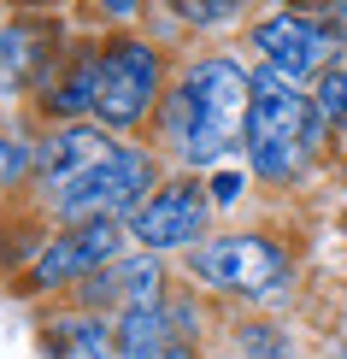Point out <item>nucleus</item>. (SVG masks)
Segmentation results:
<instances>
[{"mask_svg":"<svg viewBox=\"0 0 347 359\" xmlns=\"http://www.w3.org/2000/svg\"><path fill=\"white\" fill-rule=\"evenodd\" d=\"M154 189H159L154 154H147V147L118 142L107 159L83 165L77 177L48 183V201H53V212L65 218V224H88V218H130Z\"/></svg>","mask_w":347,"mask_h":359,"instance_id":"1","label":"nucleus"},{"mask_svg":"<svg viewBox=\"0 0 347 359\" xmlns=\"http://www.w3.org/2000/svg\"><path fill=\"white\" fill-rule=\"evenodd\" d=\"M165 100V59L154 41L142 36H112L100 48V95H95V118L100 130H135L154 118V107Z\"/></svg>","mask_w":347,"mask_h":359,"instance_id":"2","label":"nucleus"},{"mask_svg":"<svg viewBox=\"0 0 347 359\" xmlns=\"http://www.w3.org/2000/svg\"><path fill=\"white\" fill-rule=\"evenodd\" d=\"M189 277H200L206 289H224V294L271 301L289 283V253L271 242V236H253V230L206 236L200 248H189Z\"/></svg>","mask_w":347,"mask_h":359,"instance_id":"3","label":"nucleus"},{"mask_svg":"<svg viewBox=\"0 0 347 359\" xmlns=\"http://www.w3.org/2000/svg\"><path fill=\"white\" fill-rule=\"evenodd\" d=\"M247 41L265 65H277L294 88H312L329 65H341V29L324 18H306L300 6H277L259 24H247Z\"/></svg>","mask_w":347,"mask_h":359,"instance_id":"4","label":"nucleus"},{"mask_svg":"<svg viewBox=\"0 0 347 359\" xmlns=\"http://www.w3.org/2000/svg\"><path fill=\"white\" fill-rule=\"evenodd\" d=\"M212 212H218V206H212V194H206V183H194V177H171V183H159L124 218V230H130V242L147 248V253H189V248L206 242Z\"/></svg>","mask_w":347,"mask_h":359,"instance_id":"5","label":"nucleus"},{"mask_svg":"<svg viewBox=\"0 0 347 359\" xmlns=\"http://www.w3.org/2000/svg\"><path fill=\"white\" fill-rule=\"evenodd\" d=\"M124 218H88V224H71L65 236H53L48 248L36 253L29 265V283L36 289H65V283H83L95 277L100 265H112L124 253Z\"/></svg>","mask_w":347,"mask_h":359,"instance_id":"6","label":"nucleus"},{"mask_svg":"<svg viewBox=\"0 0 347 359\" xmlns=\"http://www.w3.org/2000/svg\"><path fill=\"white\" fill-rule=\"evenodd\" d=\"M77 301L83 312H100V306H147V301H165V271H159V259L154 253H118L112 265H100L95 277H83L77 283Z\"/></svg>","mask_w":347,"mask_h":359,"instance_id":"7","label":"nucleus"},{"mask_svg":"<svg viewBox=\"0 0 347 359\" xmlns=\"http://www.w3.org/2000/svg\"><path fill=\"white\" fill-rule=\"evenodd\" d=\"M112 147H118V142H112V130L88 124V118L48 130V136H41V147H36V177H41V189H48V183H65V177H77L83 165L107 159Z\"/></svg>","mask_w":347,"mask_h":359,"instance_id":"8","label":"nucleus"},{"mask_svg":"<svg viewBox=\"0 0 347 359\" xmlns=\"http://www.w3.org/2000/svg\"><path fill=\"white\" fill-rule=\"evenodd\" d=\"M171 341H177V330H171V318H165V301L124 306V312L112 318V348H118V359H159Z\"/></svg>","mask_w":347,"mask_h":359,"instance_id":"9","label":"nucleus"},{"mask_svg":"<svg viewBox=\"0 0 347 359\" xmlns=\"http://www.w3.org/2000/svg\"><path fill=\"white\" fill-rule=\"evenodd\" d=\"M48 24H6L0 29V88L48 83Z\"/></svg>","mask_w":347,"mask_h":359,"instance_id":"10","label":"nucleus"},{"mask_svg":"<svg viewBox=\"0 0 347 359\" xmlns=\"http://www.w3.org/2000/svg\"><path fill=\"white\" fill-rule=\"evenodd\" d=\"M48 353L53 359H118L112 324L100 312H65L48 324Z\"/></svg>","mask_w":347,"mask_h":359,"instance_id":"11","label":"nucleus"},{"mask_svg":"<svg viewBox=\"0 0 347 359\" xmlns=\"http://www.w3.org/2000/svg\"><path fill=\"white\" fill-rule=\"evenodd\" d=\"M236 353L241 359H289V336L271 318H247V324H236Z\"/></svg>","mask_w":347,"mask_h":359,"instance_id":"12","label":"nucleus"},{"mask_svg":"<svg viewBox=\"0 0 347 359\" xmlns=\"http://www.w3.org/2000/svg\"><path fill=\"white\" fill-rule=\"evenodd\" d=\"M312 112H318L329 130L347 124V59H341V65H329L324 77L312 83Z\"/></svg>","mask_w":347,"mask_h":359,"instance_id":"13","label":"nucleus"},{"mask_svg":"<svg viewBox=\"0 0 347 359\" xmlns=\"http://www.w3.org/2000/svg\"><path fill=\"white\" fill-rule=\"evenodd\" d=\"M171 12L183 24H194V29H224V24H236L247 12V0H171Z\"/></svg>","mask_w":347,"mask_h":359,"instance_id":"14","label":"nucleus"},{"mask_svg":"<svg viewBox=\"0 0 347 359\" xmlns=\"http://www.w3.org/2000/svg\"><path fill=\"white\" fill-rule=\"evenodd\" d=\"M29 171H36V154H29V147H18L12 136H0V189L24 183Z\"/></svg>","mask_w":347,"mask_h":359,"instance_id":"15","label":"nucleus"},{"mask_svg":"<svg viewBox=\"0 0 347 359\" xmlns=\"http://www.w3.org/2000/svg\"><path fill=\"white\" fill-rule=\"evenodd\" d=\"M241 189H247V171H236V165L212 171V183H206V194H212V206H218V212H224V206H236V201H241Z\"/></svg>","mask_w":347,"mask_h":359,"instance_id":"16","label":"nucleus"},{"mask_svg":"<svg viewBox=\"0 0 347 359\" xmlns=\"http://www.w3.org/2000/svg\"><path fill=\"white\" fill-rule=\"evenodd\" d=\"M165 318H171L177 341H194V336H200V312H194L189 301H165Z\"/></svg>","mask_w":347,"mask_h":359,"instance_id":"17","label":"nucleus"},{"mask_svg":"<svg viewBox=\"0 0 347 359\" xmlns=\"http://www.w3.org/2000/svg\"><path fill=\"white\" fill-rule=\"evenodd\" d=\"M100 6H107L112 18H135V6H142V0H100Z\"/></svg>","mask_w":347,"mask_h":359,"instance_id":"18","label":"nucleus"},{"mask_svg":"<svg viewBox=\"0 0 347 359\" xmlns=\"http://www.w3.org/2000/svg\"><path fill=\"white\" fill-rule=\"evenodd\" d=\"M159 359H200V353H194V341H171V348H165Z\"/></svg>","mask_w":347,"mask_h":359,"instance_id":"19","label":"nucleus"},{"mask_svg":"<svg viewBox=\"0 0 347 359\" xmlns=\"http://www.w3.org/2000/svg\"><path fill=\"white\" fill-rule=\"evenodd\" d=\"M324 12H336V18H347V0H324Z\"/></svg>","mask_w":347,"mask_h":359,"instance_id":"20","label":"nucleus"},{"mask_svg":"<svg viewBox=\"0 0 347 359\" xmlns=\"http://www.w3.org/2000/svg\"><path fill=\"white\" fill-rule=\"evenodd\" d=\"M283 6H306V0H283Z\"/></svg>","mask_w":347,"mask_h":359,"instance_id":"21","label":"nucleus"},{"mask_svg":"<svg viewBox=\"0 0 347 359\" xmlns=\"http://www.w3.org/2000/svg\"><path fill=\"white\" fill-rule=\"evenodd\" d=\"M224 359H230V353H224Z\"/></svg>","mask_w":347,"mask_h":359,"instance_id":"22","label":"nucleus"}]
</instances>
